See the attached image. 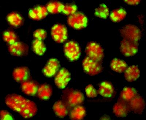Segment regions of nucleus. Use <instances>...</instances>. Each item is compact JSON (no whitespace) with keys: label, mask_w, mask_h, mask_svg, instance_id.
Returning <instances> with one entry per match:
<instances>
[{"label":"nucleus","mask_w":146,"mask_h":120,"mask_svg":"<svg viewBox=\"0 0 146 120\" xmlns=\"http://www.w3.org/2000/svg\"><path fill=\"white\" fill-rule=\"evenodd\" d=\"M52 37L57 43H63L67 38V30L65 26L62 24H56L51 29Z\"/></svg>","instance_id":"8"},{"label":"nucleus","mask_w":146,"mask_h":120,"mask_svg":"<svg viewBox=\"0 0 146 120\" xmlns=\"http://www.w3.org/2000/svg\"><path fill=\"white\" fill-rule=\"evenodd\" d=\"M68 23L73 28L81 29L86 27L87 19L86 17L82 13H75L69 17L68 19Z\"/></svg>","instance_id":"4"},{"label":"nucleus","mask_w":146,"mask_h":120,"mask_svg":"<svg viewBox=\"0 0 146 120\" xmlns=\"http://www.w3.org/2000/svg\"><path fill=\"white\" fill-rule=\"evenodd\" d=\"M83 66L84 71L91 76L98 75L102 71V66L100 62L94 61L88 57L83 60Z\"/></svg>","instance_id":"5"},{"label":"nucleus","mask_w":146,"mask_h":120,"mask_svg":"<svg viewBox=\"0 0 146 120\" xmlns=\"http://www.w3.org/2000/svg\"><path fill=\"white\" fill-rule=\"evenodd\" d=\"M130 109L128 104L123 100L118 101L113 107V113L118 117H124L127 115Z\"/></svg>","instance_id":"12"},{"label":"nucleus","mask_w":146,"mask_h":120,"mask_svg":"<svg viewBox=\"0 0 146 120\" xmlns=\"http://www.w3.org/2000/svg\"><path fill=\"white\" fill-rule=\"evenodd\" d=\"M37 95L40 99L47 100L51 96L52 90L51 87L49 85H42L39 87L37 91Z\"/></svg>","instance_id":"20"},{"label":"nucleus","mask_w":146,"mask_h":120,"mask_svg":"<svg viewBox=\"0 0 146 120\" xmlns=\"http://www.w3.org/2000/svg\"><path fill=\"white\" fill-rule=\"evenodd\" d=\"M77 7L74 5H64L62 12L66 15H72L76 13Z\"/></svg>","instance_id":"31"},{"label":"nucleus","mask_w":146,"mask_h":120,"mask_svg":"<svg viewBox=\"0 0 146 120\" xmlns=\"http://www.w3.org/2000/svg\"><path fill=\"white\" fill-rule=\"evenodd\" d=\"M121 36L124 39L138 42L141 37L140 29L133 25H127L123 27L120 31Z\"/></svg>","instance_id":"2"},{"label":"nucleus","mask_w":146,"mask_h":120,"mask_svg":"<svg viewBox=\"0 0 146 120\" xmlns=\"http://www.w3.org/2000/svg\"><path fill=\"white\" fill-rule=\"evenodd\" d=\"M85 92L87 96L89 98H94L98 96V91H96L91 85L87 86L85 89Z\"/></svg>","instance_id":"32"},{"label":"nucleus","mask_w":146,"mask_h":120,"mask_svg":"<svg viewBox=\"0 0 146 120\" xmlns=\"http://www.w3.org/2000/svg\"><path fill=\"white\" fill-rule=\"evenodd\" d=\"M64 6V5L60 2H51L47 6V9L51 13H58L62 11Z\"/></svg>","instance_id":"28"},{"label":"nucleus","mask_w":146,"mask_h":120,"mask_svg":"<svg viewBox=\"0 0 146 120\" xmlns=\"http://www.w3.org/2000/svg\"><path fill=\"white\" fill-rule=\"evenodd\" d=\"M137 95L135 89L131 87H126L123 89L121 93L122 100L126 102L130 101Z\"/></svg>","instance_id":"24"},{"label":"nucleus","mask_w":146,"mask_h":120,"mask_svg":"<svg viewBox=\"0 0 146 120\" xmlns=\"http://www.w3.org/2000/svg\"><path fill=\"white\" fill-rule=\"evenodd\" d=\"M65 55L70 61H76L80 57V49L79 45L75 41H70L64 46Z\"/></svg>","instance_id":"6"},{"label":"nucleus","mask_w":146,"mask_h":120,"mask_svg":"<svg viewBox=\"0 0 146 120\" xmlns=\"http://www.w3.org/2000/svg\"><path fill=\"white\" fill-rule=\"evenodd\" d=\"M71 79V74L66 69L60 70L55 79V83L58 88H64Z\"/></svg>","instance_id":"9"},{"label":"nucleus","mask_w":146,"mask_h":120,"mask_svg":"<svg viewBox=\"0 0 146 120\" xmlns=\"http://www.w3.org/2000/svg\"><path fill=\"white\" fill-rule=\"evenodd\" d=\"M68 102L70 106H78L83 102L84 96L81 92L78 91H73L69 93Z\"/></svg>","instance_id":"14"},{"label":"nucleus","mask_w":146,"mask_h":120,"mask_svg":"<svg viewBox=\"0 0 146 120\" xmlns=\"http://www.w3.org/2000/svg\"><path fill=\"white\" fill-rule=\"evenodd\" d=\"M54 113L57 117L63 118L68 113V109L66 104L62 101L59 100L55 103L53 107Z\"/></svg>","instance_id":"21"},{"label":"nucleus","mask_w":146,"mask_h":120,"mask_svg":"<svg viewBox=\"0 0 146 120\" xmlns=\"http://www.w3.org/2000/svg\"><path fill=\"white\" fill-rule=\"evenodd\" d=\"M98 92L103 97H111L114 93V88L111 83L105 81L100 84Z\"/></svg>","instance_id":"17"},{"label":"nucleus","mask_w":146,"mask_h":120,"mask_svg":"<svg viewBox=\"0 0 146 120\" xmlns=\"http://www.w3.org/2000/svg\"><path fill=\"white\" fill-rule=\"evenodd\" d=\"M1 120H13L12 115L7 111L2 110L1 111Z\"/></svg>","instance_id":"34"},{"label":"nucleus","mask_w":146,"mask_h":120,"mask_svg":"<svg viewBox=\"0 0 146 120\" xmlns=\"http://www.w3.org/2000/svg\"><path fill=\"white\" fill-rule=\"evenodd\" d=\"M129 102V105L130 110L137 114L143 113L145 107V103L143 98L137 95Z\"/></svg>","instance_id":"13"},{"label":"nucleus","mask_w":146,"mask_h":120,"mask_svg":"<svg viewBox=\"0 0 146 120\" xmlns=\"http://www.w3.org/2000/svg\"><path fill=\"white\" fill-rule=\"evenodd\" d=\"M87 57L96 62H100L104 58V50L100 44L96 42H90L86 48Z\"/></svg>","instance_id":"3"},{"label":"nucleus","mask_w":146,"mask_h":120,"mask_svg":"<svg viewBox=\"0 0 146 120\" xmlns=\"http://www.w3.org/2000/svg\"><path fill=\"white\" fill-rule=\"evenodd\" d=\"M60 67L59 62L56 59H51L48 61L43 70L44 75L48 77L54 76Z\"/></svg>","instance_id":"11"},{"label":"nucleus","mask_w":146,"mask_h":120,"mask_svg":"<svg viewBox=\"0 0 146 120\" xmlns=\"http://www.w3.org/2000/svg\"><path fill=\"white\" fill-rule=\"evenodd\" d=\"M32 49L36 54L39 55H43L46 51L45 44L41 40L36 39L33 41Z\"/></svg>","instance_id":"27"},{"label":"nucleus","mask_w":146,"mask_h":120,"mask_svg":"<svg viewBox=\"0 0 146 120\" xmlns=\"http://www.w3.org/2000/svg\"><path fill=\"white\" fill-rule=\"evenodd\" d=\"M9 53L15 56H23L28 53V47L24 43L17 41L11 44L8 48Z\"/></svg>","instance_id":"10"},{"label":"nucleus","mask_w":146,"mask_h":120,"mask_svg":"<svg viewBox=\"0 0 146 120\" xmlns=\"http://www.w3.org/2000/svg\"><path fill=\"white\" fill-rule=\"evenodd\" d=\"M138 42L123 39L121 42L120 49L121 53L126 57L135 55L138 51Z\"/></svg>","instance_id":"7"},{"label":"nucleus","mask_w":146,"mask_h":120,"mask_svg":"<svg viewBox=\"0 0 146 120\" xmlns=\"http://www.w3.org/2000/svg\"><path fill=\"white\" fill-rule=\"evenodd\" d=\"M5 101L9 108L19 113L25 118H32L37 113L36 104L20 95L15 94L8 95Z\"/></svg>","instance_id":"1"},{"label":"nucleus","mask_w":146,"mask_h":120,"mask_svg":"<svg viewBox=\"0 0 146 120\" xmlns=\"http://www.w3.org/2000/svg\"><path fill=\"white\" fill-rule=\"evenodd\" d=\"M86 111L84 107L80 105L75 106L71 111L70 117L72 120H82L85 117Z\"/></svg>","instance_id":"23"},{"label":"nucleus","mask_w":146,"mask_h":120,"mask_svg":"<svg viewBox=\"0 0 146 120\" xmlns=\"http://www.w3.org/2000/svg\"><path fill=\"white\" fill-rule=\"evenodd\" d=\"M110 67L113 71L121 73L125 71L127 68V65L125 61L115 58L112 60L111 62Z\"/></svg>","instance_id":"22"},{"label":"nucleus","mask_w":146,"mask_h":120,"mask_svg":"<svg viewBox=\"0 0 146 120\" xmlns=\"http://www.w3.org/2000/svg\"><path fill=\"white\" fill-rule=\"evenodd\" d=\"M95 15L101 19H106L109 15V9L106 5L102 4L95 10Z\"/></svg>","instance_id":"29"},{"label":"nucleus","mask_w":146,"mask_h":120,"mask_svg":"<svg viewBox=\"0 0 146 120\" xmlns=\"http://www.w3.org/2000/svg\"><path fill=\"white\" fill-rule=\"evenodd\" d=\"M29 76V70L28 68L22 67L17 68L13 72L14 80L18 82L25 81Z\"/></svg>","instance_id":"15"},{"label":"nucleus","mask_w":146,"mask_h":120,"mask_svg":"<svg viewBox=\"0 0 146 120\" xmlns=\"http://www.w3.org/2000/svg\"><path fill=\"white\" fill-rule=\"evenodd\" d=\"M47 33L45 30L42 29H38L35 31L33 33L34 37L36 39L42 40L46 38Z\"/></svg>","instance_id":"33"},{"label":"nucleus","mask_w":146,"mask_h":120,"mask_svg":"<svg viewBox=\"0 0 146 120\" xmlns=\"http://www.w3.org/2000/svg\"><path fill=\"white\" fill-rule=\"evenodd\" d=\"M8 21L11 25L18 27L22 24L23 19L19 14L15 13H11L7 16Z\"/></svg>","instance_id":"26"},{"label":"nucleus","mask_w":146,"mask_h":120,"mask_svg":"<svg viewBox=\"0 0 146 120\" xmlns=\"http://www.w3.org/2000/svg\"><path fill=\"white\" fill-rule=\"evenodd\" d=\"M126 12L123 9L114 10L111 12L110 15L111 20L114 23H118L126 17Z\"/></svg>","instance_id":"25"},{"label":"nucleus","mask_w":146,"mask_h":120,"mask_svg":"<svg viewBox=\"0 0 146 120\" xmlns=\"http://www.w3.org/2000/svg\"><path fill=\"white\" fill-rule=\"evenodd\" d=\"M3 37L4 40L10 45L16 42L17 39L16 34L11 31H7L5 32L4 33Z\"/></svg>","instance_id":"30"},{"label":"nucleus","mask_w":146,"mask_h":120,"mask_svg":"<svg viewBox=\"0 0 146 120\" xmlns=\"http://www.w3.org/2000/svg\"><path fill=\"white\" fill-rule=\"evenodd\" d=\"M125 2L128 5H136L139 4L140 1H125Z\"/></svg>","instance_id":"35"},{"label":"nucleus","mask_w":146,"mask_h":120,"mask_svg":"<svg viewBox=\"0 0 146 120\" xmlns=\"http://www.w3.org/2000/svg\"><path fill=\"white\" fill-rule=\"evenodd\" d=\"M21 89L26 95L34 96L37 93L38 88L36 83L32 82L25 81L22 84Z\"/></svg>","instance_id":"19"},{"label":"nucleus","mask_w":146,"mask_h":120,"mask_svg":"<svg viewBox=\"0 0 146 120\" xmlns=\"http://www.w3.org/2000/svg\"><path fill=\"white\" fill-rule=\"evenodd\" d=\"M140 71L137 66H132L126 69L125 73V77L127 81H134L139 78Z\"/></svg>","instance_id":"18"},{"label":"nucleus","mask_w":146,"mask_h":120,"mask_svg":"<svg viewBox=\"0 0 146 120\" xmlns=\"http://www.w3.org/2000/svg\"><path fill=\"white\" fill-rule=\"evenodd\" d=\"M48 14V10L46 8L43 6H38L30 10L29 15L31 19L39 20L44 19Z\"/></svg>","instance_id":"16"}]
</instances>
